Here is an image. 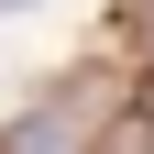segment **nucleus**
Wrapping results in <instances>:
<instances>
[{"instance_id": "f257e3e1", "label": "nucleus", "mask_w": 154, "mask_h": 154, "mask_svg": "<svg viewBox=\"0 0 154 154\" xmlns=\"http://www.w3.org/2000/svg\"><path fill=\"white\" fill-rule=\"evenodd\" d=\"M11 11H33V0H0V22H11Z\"/></svg>"}]
</instances>
